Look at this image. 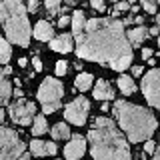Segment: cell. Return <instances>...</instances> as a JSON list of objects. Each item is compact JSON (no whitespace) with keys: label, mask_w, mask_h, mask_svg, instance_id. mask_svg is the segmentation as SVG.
Returning <instances> with one entry per match:
<instances>
[{"label":"cell","mask_w":160,"mask_h":160,"mask_svg":"<svg viewBox=\"0 0 160 160\" xmlns=\"http://www.w3.org/2000/svg\"><path fill=\"white\" fill-rule=\"evenodd\" d=\"M10 54H12V50H10L8 42L0 36V64H6L8 60H10Z\"/></svg>","instance_id":"22"},{"label":"cell","mask_w":160,"mask_h":160,"mask_svg":"<svg viewBox=\"0 0 160 160\" xmlns=\"http://www.w3.org/2000/svg\"><path fill=\"white\" fill-rule=\"evenodd\" d=\"M18 160H30V154H26V152H24V154H22V156H20Z\"/></svg>","instance_id":"38"},{"label":"cell","mask_w":160,"mask_h":160,"mask_svg":"<svg viewBox=\"0 0 160 160\" xmlns=\"http://www.w3.org/2000/svg\"><path fill=\"white\" fill-rule=\"evenodd\" d=\"M62 94H64V86L62 82L56 78H46L38 88V100L42 104V110L46 114L56 112L62 104Z\"/></svg>","instance_id":"5"},{"label":"cell","mask_w":160,"mask_h":160,"mask_svg":"<svg viewBox=\"0 0 160 160\" xmlns=\"http://www.w3.org/2000/svg\"><path fill=\"white\" fill-rule=\"evenodd\" d=\"M66 2H68V4H74V2H76V0H66Z\"/></svg>","instance_id":"41"},{"label":"cell","mask_w":160,"mask_h":160,"mask_svg":"<svg viewBox=\"0 0 160 160\" xmlns=\"http://www.w3.org/2000/svg\"><path fill=\"white\" fill-rule=\"evenodd\" d=\"M50 134H52L54 140H64V138H70V128L64 122H58L50 128Z\"/></svg>","instance_id":"18"},{"label":"cell","mask_w":160,"mask_h":160,"mask_svg":"<svg viewBox=\"0 0 160 160\" xmlns=\"http://www.w3.org/2000/svg\"><path fill=\"white\" fill-rule=\"evenodd\" d=\"M10 98V82L6 80V72H4V68L0 70V104L8 102Z\"/></svg>","instance_id":"17"},{"label":"cell","mask_w":160,"mask_h":160,"mask_svg":"<svg viewBox=\"0 0 160 160\" xmlns=\"http://www.w3.org/2000/svg\"><path fill=\"white\" fill-rule=\"evenodd\" d=\"M152 160H160V146L154 150V158H152Z\"/></svg>","instance_id":"36"},{"label":"cell","mask_w":160,"mask_h":160,"mask_svg":"<svg viewBox=\"0 0 160 160\" xmlns=\"http://www.w3.org/2000/svg\"><path fill=\"white\" fill-rule=\"evenodd\" d=\"M56 144L54 142H44V140H32L30 142V152L34 156H48V154H56Z\"/></svg>","instance_id":"11"},{"label":"cell","mask_w":160,"mask_h":160,"mask_svg":"<svg viewBox=\"0 0 160 160\" xmlns=\"http://www.w3.org/2000/svg\"><path fill=\"white\" fill-rule=\"evenodd\" d=\"M48 130L46 126V118L40 114V116H34V126H32V134H36V136H40V134H44Z\"/></svg>","instance_id":"21"},{"label":"cell","mask_w":160,"mask_h":160,"mask_svg":"<svg viewBox=\"0 0 160 160\" xmlns=\"http://www.w3.org/2000/svg\"><path fill=\"white\" fill-rule=\"evenodd\" d=\"M28 10L30 12H36L38 10V0H28Z\"/></svg>","instance_id":"29"},{"label":"cell","mask_w":160,"mask_h":160,"mask_svg":"<svg viewBox=\"0 0 160 160\" xmlns=\"http://www.w3.org/2000/svg\"><path fill=\"white\" fill-rule=\"evenodd\" d=\"M2 120H4V110L0 108V124H2Z\"/></svg>","instance_id":"40"},{"label":"cell","mask_w":160,"mask_h":160,"mask_svg":"<svg viewBox=\"0 0 160 160\" xmlns=\"http://www.w3.org/2000/svg\"><path fill=\"white\" fill-rule=\"evenodd\" d=\"M142 92L150 106L160 108V70L158 68H152L150 72H146V76L142 80Z\"/></svg>","instance_id":"7"},{"label":"cell","mask_w":160,"mask_h":160,"mask_svg":"<svg viewBox=\"0 0 160 160\" xmlns=\"http://www.w3.org/2000/svg\"><path fill=\"white\" fill-rule=\"evenodd\" d=\"M90 154L94 160H132L128 142L110 118L98 116L88 132Z\"/></svg>","instance_id":"2"},{"label":"cell","mask_w":160,"mask_h":160,"mask_svg":"<svg viewBox=\"0 0 160 160\" xmlns=\"http://www.w3.org/2000/svg\"><path fill=\"white\" fill-rule=\"evenodd\" d=\"M132 74H134V76H140V74H142V66H134L132 68Z\"/></svg>","instance_id":"33"},{"label":"cell","mask_w":160,"mask_h":160,"mask_svg":"<svg viewBox=\"0 0 160 160\" xmlns=\"http://www.w3.org/2000/svg\"><path fill=\"white\" fill-rule=\"evenodd\" d=\"M114 116H116L120 128L126 132L130 142H142L150 140V136L156 130V118L150 110L136 106L126 100H116L114 102Z\"/></svg>","instance_id":"3"},{"label":"cell","mask_w":160,"mask_h":160,"mask_svg":"<svg viewBox=\"0 0 160 160\" xmlns=\"http://www.w3.org/2000/svg\"><path fill=\"white\" fill-rule=\"evenodd\" d=\"M78 58L106 64L112 70H126L132 62V48L124 34V24L116 18L86 20L84 32L76 36Z\"/></svg>","instance_id":"1"},{"label":"cell","mask_w":160,"mask_h":160,"mask_svg":"<svg viewBox=\"0 0 160 160\" xmlns=\"http://www.w3.org/2000/svg\"><path fill=\"white\" fill-rule=\"evenodd\" d=\"M128 6H130V2H126V0H120V2H116V12H122V10H128Z\"/></svg>","instance_id":"28"},{"label":"cell","mask_w":160,"mask_h":160,"mask_svg":"<svg viewBox=\"0 0 160 160\" xmlns=\"http://www.w3.org/2000/svg\"><path fill=\"white\" fill-rule=\"evenodd\" d=\"M60 2L62 0H46V10H48L50 16H56L60 12Z\"/></svg>","instance_id":"23"},{"label":"cell","mask_w":160,"mask_h":160,"mask_svg":"<svg viewBox=\"0 0 160 160\" xmlns=\"http://www.w3.org/2000/svg\"><path fill=\"white\" fill-rule=\"evenodd\" d=\"M16 96H18V98H22V96H24V92H22L20 88H16Z\"/></svg>","instance_id":"39"},{"label":"cell","mask_w":160,"mask_h":160,"mask_svg":"<svg viewBox=\"0 0 160 160\" xmlns=\"http://www.w3.org/2000/svg\"><path fill=\"white\" fill-rule=\"evenodd\" d=\"M134 22H136V24H140V26H142V22H144V20H142V16H134Z\"/></svg>","instance_id":"37"},{"label":"cell","mask_w":160,"mask_h":160,"mask_svg":"<svg viewBox=\"0 0 160 160\" xmlns=\"http://www.w3.org/2000/svg\"><path fill=\"white\" fill-rule=\"evenodd\" d=\"M84 24H86V14H84L82 10H76V12L72 14V32H74V36H80V34L84 32Z\"/></svg>","instance_id":"15"},{"label":"cell","mask_w":160,"mask_h":160,"mask_svg":"<svg viewBox=\"0 0 160 160\" xmlns=\"http://www.w3.org/2000/svg\"><path fill=\"white\" fill-rule=\"evenodd\" d=\"M84 150H86V142H84V138L80 136V134H78V136H72L70 142L66 144V148H64V158H66V160H78L84 154Z\"/></svg>","instance_id":"10"},{"label":"cell","mask_w":160,"mask_h":160,"mask_svg":"<svg viewBox=\"0 0 160 160\" xmlns=\"http://www.w3.org/2000/svg\"><path fill=\"white\" fill-rule=\"evenodd\" d=\"M26 144L10 128H0V160H18L24 154Z\"/></svg>","instance_id":"6"},{"label":"cell","mask_w":160,"mask_h":160,"mask_svg":"<svg viewBox=\"0 0 160 160\" xmlns=\"http://www.w3.org/2000/svg\"><path fill=\"white\" fill-rule=\"evenodd\" d=\"M66 72H68V62H64V60L56 62V74H58V76H64Z\"/></svg>","instance_id":"25"},{"label":"cell","mask_w":160,"mask_h":160,"mask_svg":"<svg viewBox=\"0 0 160 160\" xmlns=\"http://www.w3.org/2000/svg\"><path fill=\"white\" fill-rule=\"evenodd\" d=\"M140 2H142V6H144L146 12L156 14V0H140Z\"/></svg>","instance_id":"24"},{"label":"cell","mask_w":160,"mask_h":160,"mask_svg":"<svg viewBox=\"0 0 160 160\" xmlns=\"http://www.w3.org/2000/svg\"><path fill=\"white\" fill-rule=\"evenodd\" d=\"M32 64H34V70H36V72H40V70H42V62H40V58H34Z\"/></svg>","instance_id":"31"},{"label":"cell","mask_w":160,"mask_h":160,"mask_svg":"<svg viewBox=\"0 0 160 160\" xmlns=\"http://www.w3.org/2000/svg\"><path fill=\"white\" fill-rule=\"evenodd\" d=\"M154 150H156V142H152V140H146V144H144V152L154 154Z\"/></svg>","instance_id":"26"},{"label":"cell","mask_w":160,"mask_h":160,"mask_svg":"<svg viewBox=\"0 0 160 160\" xmlns=\"http://www.w3.org/2000/svg\"><path fill=\"white\" fill-rule=\"evenodd\" d=\"M90 6L94 10H100V12H104V2L102 0H90Z\"/></svg>","instance_id":"27"},{"label":"cell","mask_w":160,"mask_h":160,"mask_svg":"<svg viewBox=\"0 0 160 160\" xmlns=\"http://www.w3.org/2000/svg\"><path fill=\"white\" fill-rule=\"evenodd\" d=\"M34 38L40 40V42H48V40H52L54 38L52 24L46 22V20H40V22H36V26H34Z\"/></svg>","instance_id":"12"},{"label":"cell","mask_w":160,"mask_h":160,"mask_svg":"<svg viewBox=\"0 0 160 160\" xmlns=\"http://www.w3.org/2000/svg\"><path fill=\"white\" fill-rule=\"evenodd\" d=\"M118 86H120V90H122V94H126V96L136 92V84H134V80L128 78V76H120L118 78Z\"/></svg>","instance_id":"19"},{"label":"cell","mask_w":160,"mask_h":160,"mask_svg":"<svg viewBox=\"0 0 160 160\" xmlns=\"http://www.w3.org/2000/svg\"><path fill=\"white\" fill-rule=\"evenodd\" d=\"M148 34H150V36H158V28H156V26L150 28V30H148Z\"/></svg>","instance_id":"35"},{"label":"cell","mask_w":160,"mask_h":160,"mask_svg":"<svg viewBox=\"0 0 160 160\" xmlns=\"http://www.w3.org/2000/svg\"><path fill=\"white\" fill-rule=\"evenodd\" d=\"M112 2H120V0H112Z\"/></svg>","instance_id":"43"},{"label":"cell","mask_w":160,"mask_h":160,"mask_svg":"<svg viewBox=\"0 0 160 160\" xmlns=\"http://www.w3.org/2000/svg\"><path fill=\"white\" fill-rule=\"evenodd\" d=\"M0 22H2L4 32L12 44L28 46L30 24L22 0H2L0 2Z\"/></svg>","instance_id":"4"},{"label":"cell","mask_w":160,"mask_h":160,"mask_svg":"<svg viewBox=\"0 0 160 160\" xmlns=\"http://www.w3.org/2000/svg\"><path fill=\"white\" fill-rule=\"evenodd\" d=\"M92 74H86V72H82V74H78L76 76V82H74V86H76L80 92H84V90H88L90 86H92Z\"/></svg>","instance_id":"20"},{"label":"cell","mask_w":160,"mask_h":160,"mask_svg":"<svg viewBox=\"0 0 160 160\" xmlns=\"http://www.w3.org/2000/svg\"><path fill=\"white\" fill-rule=\"evenodd\" d=\"M94 98H96V100H102V102L114 98V90H112V86H110L106 80L100 78L98 82H96V88H94Z\"/></svg>","instance_id":"14"},{"label":"cell","mask_w":160,"mask_h":160,"mask_svg":"<svg viewBox=\"0 0 160 160\" xmlns=\"http://www.w3.org/2000/svg\"><path fill=\"white\" fill-rule=\"evenodd\" d=\"M156 4H160V0H156Z\"/></svg>","instance_id":"44"},{"label":"cell","mask_w":160,"mask_h":160,"mask_svg":"<svg viewBox=\"0 0 160 160\" xmlns=\"http://www.w3.org/2000/svg\"><path fill=\"white\" fill-rule=\"evenodd\" d=\"M156 28H158V46H160V14L156 16Z\"/></svg>","instance_id":"34"},{"label":"cell","mask_w":160,"mask_h":160,"mask_svg":"<svg viewBox=\"0 0 160 160\" xmlns=\"http://www.w3.org/2000/svg\"><path fill=\"white\" fill-rule=\"evenodd\" d=\"M128 2H130V4H134V2H136V0H128Z\"/></svg>","instance_id":"42"},{"label":"cell","mask_w":160,"mask_h":160,"mask_svg":"<svg viewBox=\"0 0 160 160\" xmlns=\"http://www.w3.org/2000/svg\"><path fill=\"white\" fill-rule=\"evenodd\" d=\"M8 112H10V118H12L16 124L28 126V124H32V118H34V112H36V106H34V102H30V100L18 98L14 104H10Z\"/></svg>","instance_id":"8"},{"label":"cell","mask_w":160,"mask_h":160,"mask_svg":"<svg viewBox=\"0 0 160 160\" xmlns=\"http://www.w3.org/2000/svg\"><path fill=\"white\" fill-rule=\"evenodd\" d=\"M146 36H148V30L144 28V26H138V28L128 30V40H130V44H132V46H140Z\"/></svg>","instance_id":"16"},{"label":"cell","mask_w":160,"mask_h":160,"mask_svg":"<svg viewBox=\"0 0 160 160\" xmlns=\"http://www.w3.org/2000/svg\"><path fill=\"white\" fill-rule=\"evenodd\" d=\"M142 58H144V60L152 58V50H150V48H144V50H142Z\"/></svg>","instance_id":"32"},{"label":"cell","mask_w":160,"mask_h":160,"mask_svg":"<svg viewBox=\"0 0 160 160\" xmlns=\"http://www.w3.org/2000/svg\"><path fill=\"white\" fill-rule=\"evenodd\" d=\"M50 48L56 50V52H70L72 50V36L70 34H60V36L50 40Z\"/></svg>","instance_id":"13"},{"label":"cell","mask_w":160,"mask_h":160,"mask_svg":"<svg viewBox=\"0 0 160 160\" xmlns=\"http://www.w3.org/2000/svg\"><path fill=\"white\" fill-rule=\"evenodd\" d=\"M88 110H90L88 100L84 96H78L76 100H72V102L64 108V116H66L68 122L76 124V126H82L88 118Z\"/></svg>","instance_id":"9"},{"label":"cell","mask_w":160,"mask_h":160,"mask_svg":"<svg viewBox=\"0 0 160 160\" xmlns=\"http://www.w3.org/2000/svg\"><path fill=\"white\" fill-rule=\"evenodd\" d=\"M70 22H72V18H70V16H62V18L58 20V24H60V26H62V28L66 26V24H70Z\"/></svg>","instance_id":"30"}]
</instances>
